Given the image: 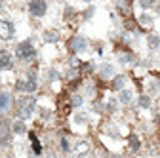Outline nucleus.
I'll return each mask as SVG.
<instances>
[{"mask_svg":"<svg viewBox=\"0 0 160 158\" xmlns=\"http://www.w3.org/2000/svg\"><path fill=\"white\" fill-rule=\"evenodd\" d=\"M36 107V101H34V97L31 95H23V97H19L17 99V118L19 120H29V118L32 116V111Z\"/></svg>","mask_w":160,"mask_h":158,"instance_id":"nucleus-1","label":"nucleus"},{"mask_svg":"<svg viewBox=\"0 0 160 158\" xmlns=\"http://www.w3.org/2000/svg\"><path fill=\"white\" fill-rule=\"evenodd\" d=\"M15 53H17L19 59H23V61H31V59H34V55H36V50L32 48V44L29 40H25L21 44H17Z\"/></svg>","mask_w":160,"mask_h":158,"instance_id":"nucleus-2","label":"nucleus"},{"mask_svg":"<svg viewBox=\"0 0 160 158\" xmlns=\"http://www.w3.org/2000/svg\"><path fill=\"white\" fill-rule=\"evenodd\" d=\"M29 12H31L32 17H42L48 12L46 0H31V2H29Z\"/></svg>","mask_w":160,"mask_h":158,"instance_id":"nucleus-3","label":"nucleus"},{"mask_svg":"<svg viewBox=\"0 0 160 158\" xmlns=\"http://www.w3.org/2000/svg\"><path fill=\"white\" fill-rule=\"evenodd\" d=\"M69 48H71V52L80 53V52H84L88 48V40H86L84 36H72L71 42H69Z\"/></svg>","mask_w":160,"mask_h":158,"instance_id":"nucleus-4","label":"nucleus"},{"mask_svg":"<svg viewBox=\"0 0 160 158\" xmlns=\"http://www.w3.org/2000/svg\"><path fill=\"white\" fill-rule=\"evenodd\" d=\"M12 105H13V97H12V93H10V91H0V114L10 112Z\"/></svg>","mask_w":160,"mask_h":158,"instance_id":"nucleus-5","label":"nucleus"},{"mask_svg":"<svg viewBox=\"0 0 160 158\" xmlns=\"http://www.w3.org/2000/svg\"><path fill=\"white\" fill-rule=\"evenodd\" d=\"M12 141V128L8 122L0 124V147H8Z\"/></svg>","mask_w":160,"mask_h":158,"instance_id":"nucleus-6","label":"nucleus"},{"mask_svg":"<svg viewBox=\"0 0 160 158\" xmlns=\"http://www.w3.org/2000/svg\"><path fill=\"white\" fill-rule=\"evenodd\" d=\"M0 38H2V40H10V38H13V25H12V21L0 19Z\"/></svg>","mask_w":160,"mask_h":158,"instance_id":"nucleus-7","label":"nucleus"},{"mask_svg":"<svg viewBox=\"0 0 160 158\" xmlns=\"http://www.w3.org/2000/svg\"><path fill=\"white\" fill-rule=\"evenodd\" d=\"M88 151H90V145H88L86 141H78V143H74V147L71 149V154H72L74 158H82V156L88 154Z\"/></svg>","mask_w":160,"mask_h":158,"instance_id":"nucleus-8","label":"nucleus"},{"mask_svg":"<svg viewBox=\"0 0 160 158\" xmlns=\"http://www.w3.org/2000/svg\"><path fill=\"white\" fill-rule=\"evenodd\" d=\"M10 69H13V59L10 52L0 50V71H10Z\"/></svg>","mask_w":160,"mask_h":158,"instance_id":"nucleus-9","label":"nucleus"},{"mask_svg":"<svg viewBox=\"0 0 160 158\" xmlns=\"http://www.w3.org/2000/svg\"><path fill=\"white\" fill-rule=\"evenodd\" d=\"M36 82L34 80H19L17 82V90L19 91H25V93H32V91H36Z\"/></svg>","mask_w":160,"mask_h":158,"instance_id":"nucleus-10","label":"nucleus"},{"mask_svg":"<svg viewBox=\"0 0 160 158\" xmlns=\"http://www.w3.org/2000/svg\"><path fill=\"white\" fill-rule=\"evenodd\" d=\"M118 59H120V63H122V65H130L133 61V53L128 52V50H120L118 52Z\"/></svg>","mask_w":160,"mask_h":158,"instance_id":"nucleus-11","label":"nucleus"},{"mask_svg":"<svg viewBox=\"0 0 160 158\" xmlns=\"http://www.w3.org/2000/svg\"><path fill=\"white\" fill-rule=\"evenodd\" d=\"M29 137H31V143H32V151H34V154L40 156V154H42V145H40V141L36 139V135H34V133H29Z\"/></svg>","mask_w":160,"mask_h":158,"instance_id":"nucleus-12","label":"nucleus"},{"mask_svg":"<svg viewBox=\"0 0 160 158\" xmlns=\"http://www.w3.org/2000/svg\"><path fill=\"white\" fill-rule=\"evenodd\" d=\"M124 86H126V76L118 74V76L112 78V88H114V90H122Z\"/></svg>","mask_w":160,"mask_h":158,"instance_id":"nucleus-13","label":"nucleus"},{"mask_svg":"<svg viewBox=\"0 0 160 158\" xmlns=\"http://www.w3.org/2000/svg\"><path fill=\"white\" fill-rule=\"evenodd\" d=\"M132 97H133L132 90H120V103H124V105H128V103L132 101Z\"/></svg>","mask_w":160,"mask_h":158,"instance_id":"nucleus-14","label":"nucleus"},{"mask_svg":"<svg viewBox=\"0 0 160 158\" xmlns=\"http://www.w3.org/2000/svg\"><path fill=\"white\" fill-rule=\"evenodd\" d=\"M12 131L13 133H25V122L23 120H17L12 124Z\"/></svg>","mask_w":160,"mask_h":158,"instance_id":"nucleus-15","label":"nucleus"},{"mask_svg":"<svg viewBox=\"0 0 160 158\" xmlns=\"http://www.w3.org/2000/svg\"><path fill=\"white\" fill-rule=\"evenodd\" d=\"M130 151L132 152H137L139 151V147H141V145H139V139H137V135H130Z\"/></svg>","mask_w":160,"mask_h":158,"instance_id":"nucleus-16","label":"nucleus"},{"mask_svg":"<svg viewBox=\"0 0 160 158\" xmlns=\"http://www.w3.org/2000/svg\"><path fill=\"white\" fill-rule=\"evenodd\" d=\"M139 105H141L143 109H149L151 107V97L149 95H141L139 97Z\"/></svg>","mask_w":160,"mask_h":158,"instance_id":"nucleus-17","label":"nucleus"},{"mask_svg":"<svg viewBox=\"0 0 160 158\" xmlns=\"http://www.w3.org/2000/svg\"><path fill=\"white\" fill-rule=\"evenodd\" d=\"M59 34L57 32H46V42H57Z\"/></svg>","mask_w":160,"mask_h":158,"instance_id":"nucleus-18","label":"nucleus"},{"mask_svg":"<svg viewBox=\"0 0 160 158\" xmlns=\"http://www.w3.org/2000/svg\"><path fill=\"white\" fill-rule=\"evenodd\" d=\"M111 74H112V65H103L101 76H111Z\"/></svg>","mask_w":160,"mask_h":158,"instance_id":"nucleus-19","label":"nucleus"},{"mask_svg":"<svg viewBox=\"0 0 160 158\" xmlns=\"http://www.w3.org/2000/svg\"><path fill=\"white\" fill-rule=\"evenodd\" d=\"M152 2L154 0H139V6H141L143 10H147V8H152Z\"/></svg>","mask_w":160,"mask_h":158,"instance_id":"nucleus-20","label":"nucleus"},{"mask_svg":"<svg viewBox=\"0 0 160 158\" xmlns=\"http://www.w3.org/2000/svg\"><path fill=\"white\" fill-rule=\"evenodd\" d=\"M71 105H72V107H78V105H82V97H80V95H72V99H71Z\"/></svg>","mask_w":160,"mask_h":158,"instance_id":"nucleus-21","label":"nucleus"},{"mask_svg":"<svg viewBox=\"0 0 160 158\" xmlns=\"http://www.w3.org/2000/svg\"><path fill=\"white\" fill-rule=\"evenodd\" d=\"M139 19H141L143 25H152V17H149V15H141Z\"/></svg>","mask_w":160,"mask_h":158,"instance_id":"nucleus-22","label":"nucleus"},{"mask_svg":"<svg viewBox=\"0 0 160 158\" xmlns=\"http://www.w3.org/2000/svg\"><path fill=\"white\" fill-rule=\"evenodd\" d=\"M61 149H63V151H69V145H67V139H63V141H61Z\"/></svg>","mask_w":160,"mask_h":158,"instance_id":"nucleus-23","label":"nucleus"},{"mask_svg":"<svg viewBox=\"0 0 160 158\" xmlns=\"http://www.w3.org/2000/svg\"><path fill=\"white\" fill-rule=\"evenodd\" d=\"M46 158H59V156H57V154H48Z\"/></svg>","mask_w":160,"mask_h":158,"instance_id":"nucleus-24","label":"nucleus"},{"mask_svg":"<svg viewBox=\"0 0 160 158\" xmlns=\"http://www.w3.org/2000/svg\"><path fill=\"white\" fill-rule=\"evenodd\" d=\"M4 158H13V156H12V154H8V156H4Z\"/></svg>","mask_w":160,"mask_h":158,"instance_id":"nucleus-25","label":"nucleus"},{"mask_svg":"<svg viewBox=\"0 0 160 158\" xmlns=\"http://www.w3.org/2000/svg\"><path fill=\"white\" fill-rule=\"evenodd\" d=\"M88 2H90V0H88Z\"/></svg>","mask_w":160,"mask_h":158,"instance_id":"nucleus-26","label":"nucleus"}]
</instances>
